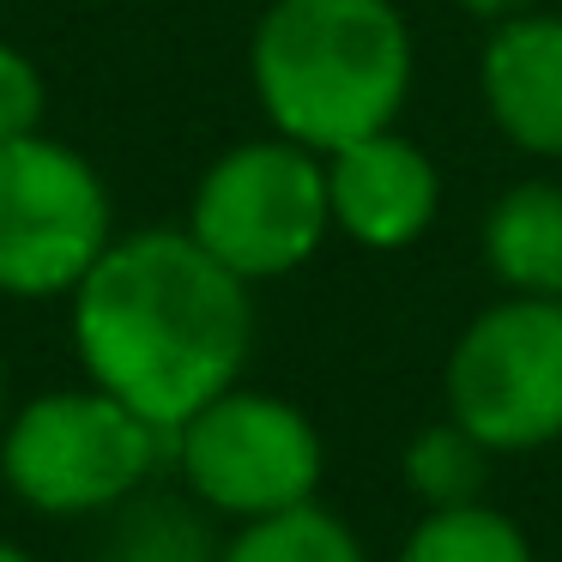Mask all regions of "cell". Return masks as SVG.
Wrapping results in <instances>:
<instances>
[{
	"label": "cell",
	"mask_w": 562,
	"mask_h": 562,
	"mask_svg": "<svg viewBox=\"0 0 562 562\" xmlns=\"http://www.w3.org/2000/svg\"><path fill=\"white\" fill-rule=\"evenodd\" d=\"M74 351L91 387L176 429L236 387L255 351V291L182 231L115 236L79 279Z\"/></svg>",
	"instance_id": "1"
},
{
	"label": "cell",
	"mask_w": 562,
	"mask_h": 562,
	"mask_svg": "<svg viewBox=\"0 0 562 562\" xmlns=\"http://www.w3.org/2000/svg\"><path fill=\"white\" fill-rule=\"evenodd\" d=\"M248 79L272 134L327 158L400 122L417 43L393 0H272L248 37Z\"/></svg>",
	"instance_id": "2"
},
{
	"label": "cell",
	"mask_w": 562,
	"mask_h": 562,
	"mask_svg": "<svg viewBox=\"0 0 562 562\" xmlns=\"http://www.w3.org/2000/svg\"><path fill=\"white\" fill-rule=\"evenodd\" d=\"M170 460V429L146 424L103 387H55L25 400L0 429V477L31 514L91 520L146 490Z\"/></svg>",
	"instance_id": "3"
},
{
	"label": "cell",
	"mask_w": 562,
	"mask_h": 562,
	"mask_svg": "<svg viewBox=\"0 0 562 562\" xmlns=\"http://www.w3.org/2000/svg\"><path fill=\"white\" fill-rule=\"evenodd\" d=\"M333 231L327 158L284 134L243 139L206 164L188 200V236L243 284L308 267Z\"/></svg>",
	"instance_id": "4"
},
{
	"label": "cell",
	"mask_w": 562,
	"mask_h": 562,
	"mask_svg": "<svg viewBox=\"0 0 562 562\" xmlns=\"http://www.w3.org/2000/svg\"><path fill=\"white\" fill-rule=\"evenodd\" d=\"M170 460L188 496L206 514H231L236 526L315 502L327 472L315 417L243 381L170 429Z\"/></svg>",
	"instance_id": "5"
},
{
	"label": "cell",
	"mask_w": 562,
	"mask_h": 562,
	"mask_svg": "<svg viewBox=\"0 0 562 562\" xmlns=\"http://www.w3.org/2000/svg\"><path fill=\"white\" fill-rule=\"evenodd\" d=\"M441 400L490 453H538L562 441V296H508L460 327Z\"/></svg>",
	"instance_id": "6"
},
{
	"label": "cell",
	"mask_w": 562,
	"mask_h": 562,
	"mask_svg": "<svg viewBox=\"0 0 562 562\" xmlns=\"http://www.w3.org/2000/svg\"><path fill=\"white\" fill-rule=\"evenodd\" d=\"M115 243V212L98 164L49 134L0 146V296H74Z\"/></svg>",
	"instance_id": "7"
},
{
	"label": "cell",
	"mask_w": 562,
	"mask_h": 562,
	"mask_svg": "<svg viewBox=\"0 0 562 562\" xmlns=\"http://www.w3.org/2000/svg\"><path fill=\"white\" fill-rule=\"evenodd\" d=\"M327 206L333 231H345L357 248L400 255L436 224L441 170L417 139H405L400 127H381L369 139L327 151Z\"/></svg>",
	"instance_id": "8"
},
{
	"label": "cell",
	"mask_w": 562,
	"mask_h": 562,
	"mask_svg": "<svg viewBox=\"0 0 562 562\" xmlns=\"http://www.w3.org/2000/svg\"><path fill=\"white\" fill-rule=\"evenodd\" d=\"M477 91L508 146L532 158H562V13H532L490 25L477 55Z\"/></svg>",
	"instance_id": "9"
},
{
	"label": "cell",
	"mask_w": 562,
	"mask_h": 562,
	"mask_svg": "<svg viewBox=\"0 0 562 562\" xmlns=\"http://www.w3.org/2000/svg\"><path fill=\"white\" fill-rule=\"evenodd\" d=\"M484 267L508 296H562V188L514 182L484 212Z\"/></svg>",
	"instance_id": "10"
},
{
	"label": "cell",
	"mask_w": 562,
	"mask_h": 562,
	"mask_svg": "<svg viewBox=\"0 0 562 562\" xmlns=\"http://www.w3.org/2000/svg\"><path fill=\"white\" fill-rule=\"evenodd\" d=\"M110 532H103L98 562H218L224 544H212V526L200 508L170 496H127L110 508Z\"/></svg>",
	"instance_id": "11"
},
{
	"label": "cell",
	"mask_w": 562,
	"mask_h": 562,
	"mask_svg": "<svg viewBox=\"0 0 562 562\" xmlns=\"http://www.w3.org/2000/svg\"><path fill=\"white\" fill-rule=\"evenodd\" d=\"M400 562H532V544L514 514L490 502H460V508H424V520L400 544Z\"/></svg>",
	"instance_id": "12"
},
{
	"label": "cell",
	"mask_w": 562,
	"mask_h": 562,
	"mask_svg": "<svg viewBox=\"0 0 562 562\" xmlns=\"http://www.w3.org/2000/svg\"><path fill=\"white\" fill-rule=\"evenodd\" d=\"M218 562H369V550L333 508L303 502V508L248 520L243 532L218 550Z\"/></svg>",
	"instance_id": "13"
},
{
	"label": "cell",
	"mask_w": 562,
	"mask_h": 562,
	"mask_svg": "<svg viewBox=\"0 0 562 562\" xmlns=\"http://www.w3.org/2000/svg\"><path fill=\"white\" fill-rule=\"evenodd\" d=\"M490 460L496 453L460 429L453 417L441 424H424L405 448V490H412L424 508H460V502H484V484H490Z\"/></svg>",
	"instance_id": "14"
},
{
	"label": "cell",
	"mask_w": 562,
	"mask_h": 562,
	"mask_svg": "<svg viewBox=\"0 0 562 562\" xmlns=\"http://www.w3.org/2000/svg\"><path fill=\"white\" fill-rule=\"evenodd\" d=\"M43 115H49V79H43V67L25 49L0 43V146L43 134Z\"/></svg>",
	"instance_id": "15"
},
{
	"label": "cell",
	"mask_w": 562,
	"mask_h": 562,
	"mask_svg": "<svg viewBox=\"0 0 562 562\" xmlns=\"http://www.w3.org/2000/svg\"><path fill=\"white\" fill-rule=\"evenodd\" d=\"M472 19H490V25H502V19H520V13H532L538 0H460Z\"/></svg>",
	"instance_id": "16"
},
{
	"label": "cell",
	"mask_w": 562,
	"mask_h": 562,
	"mask_svg": "<svg viewBox=\"0 0 562 562\" xmlns=\"http://www.w3.org/2000/svg\"><path fill=\"white\" fill-rule=\"evenodd\" d=\"M0 562H37V557H31V550H19V544H7V538H0Z\"/></svg>",
	"instance_id": "17"
}]
</instances>
